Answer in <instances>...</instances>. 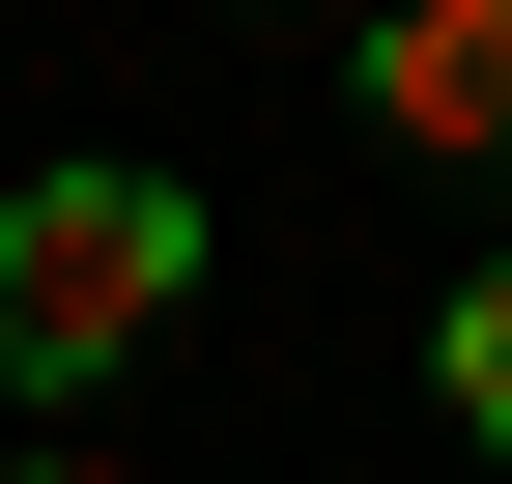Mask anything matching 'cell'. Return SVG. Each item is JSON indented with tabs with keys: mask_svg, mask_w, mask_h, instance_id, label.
<instances>
[{
	"mask_svg": "<svg viewBox=\"0 0 512 484\" xmlns=\"http://www.w3.org/2000/svg\"><path fill=\"white\" fill-rule=\"evenodd\" d=\"M370 114L427 171H512V0H370Z\"/></svg>",
	"mask_w": 512,
	"mask_h": 484,
	"instance_id": "7a4b0ae2",
	"label": "cell"
},
{
	"mask_svg": "<svg viewBox=\"0 0 512 484\" xmlns=\"http://www.w3.org/2000/svg\"><path fill=\"white\" fill-rule=\"evenodd\" d=\"M0 484H114V456H0Z\"/></svg>",
	"mask_w": 512,
	"mask_h": 484,
	"instance_id": "277c9868",
	"label": "cell"
},
{
	"mask_svg": "<svg viewBox=\"0 0 512 484\" xmlns=\"http://www.w3.org/2000/svg\"><path fill=\"white\" fill-rule=\"evenodd\" d=\"M171 314H200V171L86 143V171H29V200H0V399H114Z\"/></svg>",
	"mask_w": 512,
	"mask_h": 484,
	"instance_id": "6da1fadb",
	"label": "cell"
},
{
	"mask_svg": "<svg viewBox=\"0 0 512 484\" xmlns=\"http://www.w3.org/2000/svg\"><path fill=\"white\" fill-rule=\"evenodd\" d=\"M427 399H456V428L512 456V257H456V314H427Z\"/></svg>",
	"mask_w": 512,
	"mask_h": 484,
	"instance_id": "3957f363",
	"label": "cell"
}]
</instances>
